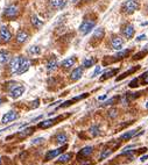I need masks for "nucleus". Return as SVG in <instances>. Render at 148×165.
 Masks as SVG:
<instances>
[{
  "instance_id": "nucleus-1",
  "label": "nucleus",
  "mask_w": 148,
  "mask_h": 165,
  "mask_svg": "<svg viewBox=\"0 0 148 165\" xmlns=\"http://www.w3.org/2000/svg\"><path fill=\"white\" fill-rule=\"evenodd\" d=\"M139 8V1L138 0H125L121 9L126 14H133Z\"/></svg>"
},
{
  "instance_id": "nucleus-2",
  "label": "nucleus",
  "mask_w": 148,
  "mask_h": 165,
  "mask_svg": "<svg viewBox=\"0 0 148 165\" xmlns=\"http://www.w3.org/2000/svg\"><path fill=\"white\" fill-rule=\"evenodd\" d=\"M96 26V21L94 20H84L80 26V31L82 35H88Z\"/></svg>"
},
{
  "instance_id": "nucleus-3",
  "label": "nucleus",
  "mask_w": 148,
  "mask_h": 165,
  "mask_svg": "<svg viewBox=\"0 0 148 165\" xmlns=\"http://www.w3.org/2000/svg\"><path fill=\"white\" fill-rule=\"evenodd\" d=\"M121 33H122V35H124L126 39L131 40V39H133V36H134L135 29H134V27H133V25L126 23L124 27L121 28Z\"/></svg>"
},
{
  "instance_id": "nucleus-4",
  "label": "nucleus",
  "mask_w": 148,
  "mask_h": 165,
  "mask_svg": "<svg viewBox=\"0 0 148 165\" xmlns=\"http://www.w3.org/2000/svg\"><path fill=\"white\" fill-rule=\"evenodd\" d=\"M18 14H19V9H18V7L16 6H8V7H6L5 8V12H4V16L5 18H7V19H14V18H16L18 16Z\"/></svg>"
},
{
  "instance_id": "nucleus-5",
  "label": "nucleus",
  "mask_w": 148,
  "mask_h": 165,
  "mask_svg": "<svg viewBox=\"0 0 148 165\" xmlns=\"http://www.w3.org/2000/svg\"><path fill=\"white\" fill-rule=\"evenodd\" d=\"M0 40L2 42H5V43H7V42H10L12 40V33L10 31L8 28L5 27V26H2L0 28Z\"/></svg>"
},
{
  "instance_id": "nucleus-6",
  "label": "nucleus",
  "mask_w": 148,
  "mask_h": 165,
  "mask_svg": "<svg viewBox=\"0 0 148 165\" xmlns=\"http://www.w3.org/2000/svg\"><path fill=\"white\" fill-rule=\"evenodd\" d=\"M22 59H24V57H14L13 59L11 61V63H10V69H11V72H12V73H16V72H18V70L20 69V66H21Z\"/></svg>"
},
{
  "instance_id": "nucleus-7",
  "label": "nucleus",
  "mask_w": 148,
  "mask_h": 165,
  "mask_svg": "<svg viewBox=\"0 0 148 165\" xmlns=\"http://www.w3.org/2000/svg\"><path fill=\"white\" fill-rule=\"evenodd\" d=\"M67 148H68L67 145H63V147H61V148H58V149H55V150L48 151L47 152V155H46V157H44V161H50V159H53V158H55V157H57L58 155H61L62 152L64 151Z\"/></svg>"
},
{
  "instance_id": "nucleus-8",
  "label": "nucleus",
  "mask_w": 148,
  "mask_h": 165,
  "mask_svg": "<svg viewBox=\"0 0 148 165\" xmlns=\"http://www.w3.org/2000/svg\"><path fill=\"white\" fill-rule=\"evenodd\" d=\"M24 92H25V86H14L13 88L11 90V92H10V96H12L13 99H18V98H20V96L24 94Z\"/></svg>"
},
{
  "instance_id": "nucleus-9",
  "label": "nucleus",
  "mask_w": 148,
  "mask_h": 165,
  "mask_svg": "<svg viewBox=\"0 0 148 165\" xmlns=\"http://www.w3.org/2000/svg\"><path fill=\"white\" fill-rule=\"evenodd\" d=\"M18 118H19V115L16 114V112L11 110V112L6 113V114L2 116V119H1V123L6 124V123H8V122H11V121H14V120L18 119Z\"/></svg>"
},
{
  "instance_id": "nucleus-10",
  "label": "nucleus",
  "mask_w": 148,
  "mask_h": 165,
  "mask_svg": "<svg viewBox=\"0 0 148 165\" xmlns=\"http://www.w3.org/2000/svg\"><path fill=\"white\" fill-rule=\"evenodd\" d=\"M122 45H124V41H122L121 37H119V36H112V39H111V47L114 50L122 49Z\"/></svg>"
},
{
  "instance_id": "nucleus-11",
  "label": "nucleus",
  "mask_w": 148,
  "mask_h": 165,
  "mask_svg": "<svg viewBox=\"0 0 148 165\" xmlns=\"http://www.w3.org/2000/svg\"><path fill=\"white\" fill-rule=\"evenodd\" d=\"M28 39H29V34L26 30H19L16 34V37H15L18 43H25L28 41Z\"/></svg>"
},
{
  "instance_id": "nucleus-12",
  "label": "nucleus",
  "mask_w": 148,
  "mask_h": 165,
  "mask_svg": "<svg viewBox=\"0 0 148 165\" xmlns=\"http://www.w3.org/2000/svg\"><path fill=\"white\" fill-rule=\"evenodd\" d=\"M60 120V118H54V119H49V120H46V121H42L39 123V127L42 128V129H47V128H49V127H52V126H54L57 121Z\"/></svg>"
},
{
  "instance_id": "nucleus-13",
  "label": "nucleus",
  "mask_w": 148,
  "mask_h": 165,
  "mask_svg": "<svg viewBox=\"0 0 148 165\" xmlns=\"http://www.w3.org/2000/svg\"><path fill=\"white\" fill-rule=\"evenodd\" d=\"M29 66H30V63H29V61H28L27 58H25V57H24V59H22V63H21V66H20V69L18 70V72H16L15 74H24L25 72H27V71H28Z\"/></svg>"
},
{
  "instance_id": "nucleus-14",
  "label": "nucleus",
  "mask_w": 148,
  "mask_h": 165,
  "mask_svg": "<svg viewBox=\"0 0 148 165\" xmlns=\"http://www.w3.org/2000/svg\"><path fill=\"white\" fill-rule=\"evenodd\" d=\"M82 76H83V68L80 66V68H76L75 70H72V72L70 74V78H71V80H78L82 78Z\"/></svg>"
},
{
  "instance_id": "nucleus-15",
  "label": "nucleus",
  "mask_w": 148,
  "mask_h": 165,
  "mask_svg": "<svg viewBox=\"0 0 148 165\" xmlns=\"http://www.w3.org/2000/svg\"><path fill=\"white\" fill-rule=\"evenodd\" d=\"M76 63V57L75 56H71V57H68L66 58L63 62H62V68H64V69H69V68H71V66H74V64Z\"/></svg>"
},
{
  "instance_id": "nucleus-16",
  "label": "nucleus",
  "mask_w": 148,
  "mask_h": 165,
  "mask_svg": "<svg viewBox=\"0 0 148 165\" xmlns=\"http://www.w3.org/2000/svg\"><path fill=\"white\" fill-rule=\"evenodd\" d=\"M92 150H94V148L92 147H85V148H83L80 153H78V157H88V156H90L91 153H92Z\"/></svg>"
},
{
  "instance_id": "nucleus-17",
  "label": "nucleus",
  "mask_w": 148,
  "mask_h": 165,
  "mask_svg": "<svg viewBox=\"0 0 148 165\" xmlns=\"http://www.w3.org/2000/svg\"><path fill=\"white\" fill-rule=\"evenodd\" d=\"M118 71H119L118 69H113V70H108V71H106V72H104V74H103V77L100 78V80L103 82V80H106V79H108V78H111L112 76L117 74Z\"/></svg>"
},
{
  "instance_id": "nucleus-18",
  "label": "nucleus",
  "mask_w": 148,
  "mask_h": 165,
  "mask_svg": "<svg viewBox=\"0 0 148 165\" xmlns=\"http://www.w3.org/2000/svg\"><path fill=\"white\" fill-rule=\"evenodd\" d=\"M34 130H35L34 127H29V128H26V129L22 130V131H19V133H18V136H20V137H27L30 134H33Z\"/></svg>"
},
{
  "instance_id": "nucleus-19",
  "label": "nucleus",
  "mask_w": 148,
  "mask_h": 165,
  "mask_svg": "<svg viewBox=\"0 0 148 165\" xmlns=\"http://www.w3.org/2000/svg\"><path fill=\"white\" fill-rule=\"evenodd\" d=\"M139 69H140V66H139V65H136L135 68H131V69L128 70V71H126L125 73H122V74H121L120 77H118V78H117V82H119V80H121V79H124V78H126V77H127L128 74H132V73H134L135 71H138V70H139Z\"/></svg>"
},
{
  "instance_id": "nucleus-20",
  "label": "nucleus",
  "mask_w": 148,
  "mask_h": 165,
  "mask_svg": "<svg viewBox=\"0 0 148 165\" xmlns=\"http://www.w3.org/2000/svg\"><path fill=\"white\" fill-rule=\"evenodd\" d=\"M68 141V136L64 134V133H61V134H58L57 136H56V143L57 144H60V145H62V144H66Z\"/></svg>"
},
{
  "instance_id": "nucleus-21",
  "label": "nucleus",
  "mask_w": 148,
  "mask_h": 165,
  "mask_svg": "<svg viewBox=\"0 0 148 165\" xmlns=\"http://www.w3.org/2000/svg\"><path fill=\"white\" fill-rule=\"evenodd\" d=\"M32 23H33V26L35 28H41L43 26V21L40 20L36 15H33V16H32Z\"/></svg>"
},
{
  "instance_id": "nucleus-22",
  "label": "nucleus",
  "mask_w": 148,
  "mask_h": 165,
  "mask_svg": "<svg viewBox=\"0 0 148 165\" xmlns=\"http://www.w3.org/2000/svg\"><path fill=\"white\" fill-rule=\"evenodd\" d=\"M8 59H10V53L5 51V50H1L0 51V64L6 63Z\"/></svg>"
},
{
  "instance_id": "nucleus-23",
  "label": "nucleus",
  "mask_w": 148,
  "mask_h": 165,
  "mask_svg": "<svg viewBox=\"0 0 148 165\" xmlns=\"http://www.w3.org/2000/svg\"><path fill=\"white\" fill-rule=\"evenodd\" d=\"M71 157H72L71 153H63V155H61V156L58 157L57 162H58V163H67V162H69V161L71 159Z\"/></svg>"
},
{
  "instance_id": "nucleus-24",
  "label": "nucleus",
  "mask_w": 148,
  "mask_h": 165,
  "mask_svg": "<svg viewBox=\"0 0 148 165\" xmlns=\"http://www.w3.org/2000/svg\"><path fill=\"white\" fill-rule=\"evenodd\" d=\"M50 5L54 8H62L66 5V1L64 0H50Z\"/></svg>"
},
{
  "instance_id": "nucleus-25",
  "label": "nucleus",
  "mask_w": 148,
  "mask_h": 165,
  "mask_svg": "<svg viewBox=\"0 0 148 165\" xmlns=\"http://www.w3.org/2000/svg\"><path fill=\"white\" fill-rule=\"evenodd\" d=\"M56 66H57V59L56 58H52L48 63H47V70L48 71H53V70L56 69Z\"/></svg>"
},
{
  "instance_id": "nucleus-26",
  "label": "nucleus",
  "mask_w": 148,
  "mask_h": 165,
  "mask_svg": "<svg viewBox=\"0 0 148 165\" xmlns=\"http://www.w3.org/2000/svg\"><path fill=\"white\" fill-rule=\"evenodd\" d=\"M97 59L96 58H88V59H84L83 62V68H91L96 64Z\"/></svg>"
},
{
  "instance_id": "nucleus-27",
  "label": "nucleus",
  "mask_w": 148,
  "mask_h": 165,
  "mask_svg": "<svg viewBox=\"0 0 148 165\" xmlns=\"http://www.w3.org/2000/svg\"><path fill=\"white\" fill-rule=\"evenodd\" d=\"M104 34H105L104 29H103V28H98V29H96V30H94V39H97V40H100V39H103Z\"/></svg>"
},
{
  "instance_id": "nucleus-28",
  "label": "nucleus",
  "mask_w": 148,
  "mask_h": 165,
  "mask_svg": "<svg viewBox=\"0 0 148 165\" xmlns=\"http://www.w3.org/2000/svg\"><path fill=\"white\" fill-rule=\"evenodd\" d=\"M136 134H138V133H136V130H131V131H127V133L122 134L120 138L121 139H130V138L134 137Z\"/></svg>"
},
{
  "instance_id": "nucleus-29",
  "label": "nucleus",
  "mask_w": 148,
  "mask_h": 165,
  "mask_svg": "<svg viewBox=\"0 0 148 165\" xmlns=\"http://www.w3.org/2000/svg\"><path fill=\"white\" fill-rule=\"evenodd\" d=\"M40 53H41V49H40V47H38V45L30 47V49H29V54H30V55H39Z\"/></svg>"
},
{
  "instance_id": "nucleus-30",
  "label": "nucleus",
  "mask_w": 148,
  "mask_h": 165,
  "mask_svg": "<svg viewBox=\"0 0 148 165\" xmlns=\"http://www.w3.org/2000/svg\"><path fill=\"white\" fill-rule=\"evenodd\" d=\"M90 134L92 136H98L99 135V127L98 126H92L90 128Z\"/></svg>"
},
{
  "instance_id": "nucleus-31",
  "label": "nucleus",
  "mask_w": 148,
  "mask_h": 165,
  "mask_svg": "<svg viewBox=\"0 0 148 165\" xmlns=\"http://www.w3.org/2000/svg\"><path fill=\"white\" fill-rule=\"evenodd\" d=\"M111 153H112V150H111V149H106V150H104V151L100 153V157H99V158H100V159L103 161V159L108 158V157L110 156V155H111Z\"/></svg>"
},
{
  "instance_id": "nucleus-32",
  "label": "nucleus",
  "mask_w": 148,
  "mask_h": 165,
  "mask_svg": "<svg viewBox=\"0 0 148 165\" xmlns=\"http://www.w3.org/2000/svg\"><path fill=\"white\" fill-rule=\"evenodd\" d=\"M43 142H44V138L38 137V138H35V139L32 141V144H33V145H36V144H41V143H43Z\"/></svg>"
},
{
  "instance_id": "nucleus-33",
  "label": "nucleus",
  "mask_w": 148,
  "mask_h": 165,
  "mask_svg": "<svg viewBox=\"0 0 148 165\" xmlns=\"http://www.w3.org/2000/svg\"><path fill=\"white\" fill-rule=\"evenodd\" d=\"M130 54V50H124V51H120V53H118L116 57H118V58H124L125 56H127Z\"/></svg>"
},
{
  "instance_id": "nucleus-34",
  "label": "nucleus",
  "mask_w": 148,
  "mask_h": 165,
  "mask_svg": "<svg viewBox=\"0 0 148 165\" xmlns=\"http://www.w3.org/2000/svg\"><path fill=\"white\" fill-rule=\"evenodd\" d=\"M102 72V68L100 66H96V70L94 71V73H92V77H96V76H98L99 73Z\"/></svg>"
},
{
  "instance_id": "nucleus-35",
  "label": "nucleus",
  "mask_w": 148,
  "mask_h": 165,
  "mask_svg": "<svg viewBox=\"0 0 148 165\" xmlns=\"http://www.w3.org/2000/svg\"><path fill=\"white\" fill-rule=\"evenodd\" d=\"M117 100V98H112V99H110V100H108L106 102H104V106H108V105H112V102H114Z\"/></svg>"
},
{
  "instance_id": "nucleus-36",
  "label": "nucleus",
  "mask_w": 148,
  "mask_h": 165,
  "mask_svg": "<svg viewBox=\"0 0 148 165\" xmlns=\"http://www.w3.org/2000/svg\"><path fill=\"white\" fill-rule=\"evenodd\" d=\"M146 55V51H144V53H139L138 55L134 56V59H139V58H142V56Z\"/></svg>"
},
{
  "instance_id": "nucleus-37",
  "label": "nucleus",
  "mask_w": 148,
  "mask_h": 165,
  "mask_svg": "<svg viewBox=\"0 0 148 165\" xmlns=\"http://www.w3.org/2000/svg\"><path fill=\"white\" fill-rule=\"evenodd\" d=\"M39 102H40V100H39V99H36V100L33 102V105H32V108H38V107H39Z\"/></svg>"
},
{
  "instance_id": "nucleus-38",
  "label": "nucleus",
  "mask_w": 148,
  "mask_h": 165,
  "mask_svg": "<svg viewBox=\"0 0 148 165\" xmlns=\"http://www.w3.org/2000/svg\"><path fill=\"white\" fill-rule=\"evenodd\" d=\"M142 78H144V82H145V84H148V71L146 73L142 74Z\"/></svg>"
},
{
  "instance_id": "nucleus-39",
  "label": "nucleus",
  "mask_w": 148,
  "mask_h": 165,
  "mask_svg": "<svg viewBox=\"0 0 148 165\" xmlns=\"http://www.w3.org/2000/svg\"><path fill=\"white\" fill-rule=\"evenodd\" d=\"M110 116H111V118H116V116H117V110H110Z\"/></svg>"
},
{
  "instance_id": "nucleus-40",
  "label": "nucleus",
  "mask_w": 148,
  "mask_h": 165,
  "mask_svg": "<svg viewBox=\"0 0 148 165\" xmlns=\"http://www.w3.org/2000/svg\"><path fill=\"white\" fill-rule=\"evenodd\" d=\"M145 39H146V35L144 34V35H140V36H138V39H136V40H138V41H141V40H145Z\"/></svg>"
},
{
  "instance_id": "nucleus-41",
  "label": "nucleus",
  "mask_w": 148,
  "mask_h": 165,
  "mask_svg": "<svg viewBox=\"0 0 148 165\" xmlns=\"http://www.w3.org/2000/svg\"><path fill=\"white\" fill-rule=\"evenodd\" d=\"M147 159H148V156H147V155H145V156H142V157L140 158V161H141V162H146Z\"/></svg>"
},
{
  "instance_id": "nucleus-42",
  "label": "nucleus",
  "mask_w": 148,
  "mask_h": 165,
  "mask_svg": "<svg viewBox=\"0 0 148 165\" xmlns=\"http://www.w3.org/2000/svg\"><path fill=\"white\" fill-rule=\"evenodd\" d=\"M105 98H106V96H105V94H104V96H99V100H104V99H105Z\"/></svg>"
},
{
  "instance_id": "nucleus-43",
  "label": "nucleus",
  "mask_w": 148,
  "mask_h": 165,
  "mask_svg": "<svg viewBox=\"0 0 148 165\" xmlns=\"http://www.w3.org/2000/svg\"><path fill=\"white\" fill-rule=\"evenodd\" d=\"M2 102H4V99H0V105H1Z\"/></svg>"
},
{
  "instance_id": "nucleus-44",
  "label": "nucleus",
  "mask_w": 148,
  "mask_h": 165,
  "mask_svg": "<svg viewBox=\"0 0 148 165\" xmlns=\"http://www.w3.org/2000/svg\"><path fill=\"white\" fill-rule=\"evenodd\" d=\"M146 11H147V13H148V4H147V7H146Z\"/></svg>"
},
{
  "instance_id": "nucleus-45",
  "label": "nucleus",
  "mask_w": 148,
  "mask_h": 165,
  "mask_svg": "<svg viewBox=\"0 0 148 165\" xmlns=\"http://www.w3.org/2000/svg\"><path fill=\"white\" fill-rule=\"evenodd\" d=\"M146 108H148V102L146 104Z\"/></svg>"
},
{
  "instance_id": "nucleus-46",
  "label": "nucleus",
  "mask_w": 148,
  "mask_h": 165,
  "mask_svg": "<svg viewBox=\"0 0 148 165\" xmlns=\"http://www.w3.org/2000/svg\"><path fill=\"white\" fill-rule=\"evenodd\" d=\"M0 165H1V158H0Z\"/></svg>"
}]
</instances>
